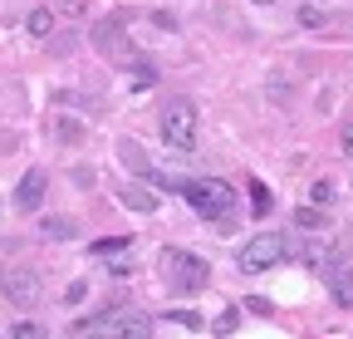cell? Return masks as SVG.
Returning <instances> with one entry per match:
<instances>
[{"mask_svg":"<svg viewBox=\"0 0 353 339\" xmlns=\"http://www.w3.org/2000/svg\"><path fill=\"white\" fill-rule=\"evenodd\" d=\"M157 271H162L172 295H201L211 285V266L201 256H192V251H182V246H167L157 256Z\"/></svg>","mask_w":353,"mask_h":339,"instance_id":"cell-1","label":"cell"},{"mask_svg":"<svg viewBox=\"0 0 353 339\" xmlns=\"http://www.w3.org/2000/svg\"><path fill=\"white\" fill-rule=\"evenodd\" d=\"M196 138H201V113L192 99H167L162 108V143L172 153H196Z\"/></svg>","mask_w":353,"mask_h":339,"instance_id":"cell-2","label":"cell"},{"mask_svg":"<svg viewBox=\"0 0 353 339\" xmlns=\"http://www.w3.org/2000/svg\"><path fill=\"white\" fill-rule=\"evenodd\" d=\"M182 197H187V206L196 211V217H206V222H221L236 206V187L221 182V177H192L182 187Z\"/></svg>","mask_w":353,"mask_h":339,"instance_id":"cell-3","label":"cell"},{"mask_svg":"<svg viewBox=\"0 0 353 339\" xmlns=\"http://www.w3.org/2000/svg\"><path fill=\"white\" fill-rule=\"evenodd\" d=\"M83 339H152V320L132 305H118V310L99 315L94 325H83Z\"/></svg>","mask_w":353,"mask_h":339,"instance_id":"cell-4","label":"cell"},{"mask_svg":"<svg viewBox=\"0 0 353 339\" xmlns=\"http://www.w3.org/2000/svg\"><path fill=\"white\" fill-rule=\"evenodd\" d=\"M285 256H290V241H285L280 231H260V236H250V241L241 246L236 266H241L245 275H265V271H275Z\"/></svg>","mask_w":353,"mask_h":339,"instance_id":"cell-5","label":"cell"},{"mask_svg":"<svg viewBox=\"0 0 353 339\" xmlns=\"http://www.w3.org/2000/svg\"><path fill=\"white\" fill-rule=\"evenodd\" d=\"M0 295H6L15 310H30V305H39L44 285H39V275L30 266H6V271H0Z\"/></svg>","mask_w":353,"mask_h":339,"instance_id":"cell-6","label":"cell"},{"mask_svg":"<svg viewBox=\"0 0 353 339\" xmlns=\"http://www.w3.org/2000/svg\"><path fill=\"white\" fill-rule=\"evenodd\" d=\"M44 192H50V173H44V167H30L20 177V187H15V211H39Z\"/></svg>","mask_w":353,"mask_h":339,"instance_id":"cell-7","label":"cell"},{"mask_svg":"<svg viewBox=\"0 0 353 339\" xmlns=\"http://www.w3.org/2000/svg\"><path fill=\"white\" fill-rule=\"evenodd\" d=\"M324 280L334 290V305L339 310H353V271L348 266H324Z\"/></svg>","mask_w":353,"mask_h":339,"instance_id":"cell-8","label":"cell"},{"mask_svg":"<svg viewBox=\"0 0 353 339\" xmlns=\"http://www.w3.org/2000/svg\"><path fill=\"white\" fill-rule=\"evenodd\" d=\"M294 226L309 231V236H324L329 231V217H324V206H299L294 211Z\"/></svg>","mask_w":353,"mask_h":339,"instance_id":"cell-9","label":"cell"},{"mask_svg":"<svg viewBox=\"0 0 353 339\" xmlns=\"http://www.w3.org/2000/svg\"><path fill=\"white\" fill-rule=\"evenodd\" d=\"M39 236H44V241H74L79 226H74L69 217H44V222H39Z\"/></svg>","mask_w":353,"mask_h":339,"instance_id":"cell-10","label":"cell"},{"mask_svg":"<svg viewBox=\"0 0 353 339\" xmlns=\"http://www.w3.org/2000/svg\"><path fill=\"white\" fill-rule=\"evenodd\" d=\"M123 206H128V211H157V197H152L148 187H138V182H128V187H123Z\"/></svg>","mask_w":353,"mask_h":339,"instance_id":"cell-11","label":"cell"},{"mask_svg":"<svg viewBox=\"0 0 353 339\" xmlns=\"http://www.w3.org/2000/svg\"><path fill=\"white\" fill-rule=\"evenodd\" d=\"M123 25H128V15H108V20H103V25L94 30V39H99V50H108V55L118 50V30H123Z\"/></svg>","mask_w":353,"mask_h":339,"instance_id":"cell-12","label":"cell"},{"mask_svg":"<svg viewBox=\"0 0 353 339\" xmlns=\"http://www.w3.org/2000/svg\"><path fill=\"white\" fill-rule=\"evenodd\" d=\"M128 84H132V89L157 84V64H152V59H132V64H128Z\"/></svg>","mask_w":353,"mask_h":339,"instance_id":"cell-13","label":"cell"},{"mask_svg":"<svg viewBox=\"0 0 353 339\" xmlns=\"http://www.w3.org/2000/svg\"><path fill=\"white\" fill-rule=\"evenodd\" d=\"M25 30L44 39V35H50V30H54V10H30V15H25Z\"/></svg>","mask_w":353,"mask_h":339,"instance_id":"cell-14","label":"cell"},{"mask_svg":"<svg viewBox=\"0 0 353 339\" xmlns=\"http://www.w3.org/2000/svg\"><path fill=\"white\" fill-rule=\"evenodd\" d=\"M334 197H339V187L329 177H319L314 187H309V206H334Z\"/></svg>","mask_w":353,"mask_h":339,"instance_id":"cell-15","label":"cell"},{"mask_svg":"<svg viewBox=\"0 0 353 339\" xmlns=\"http://www.w3.org/2000/svg\"><path fill=\"white\" fill-rule=\"evenodd\" d=\"M10 339H50V329H44L39 320H15L10 325Z\"/></svg>","mask_w":353,"mask_h":339,"instance_id":"cell-16","label":"cell"},{"mask_svg":"<svg viewBox=\"0 0 353 339\" xmlns=\"http://www.w3.org/2000/svg\"><path fill=\"white\" fill-rule=\"evenodd\" d=\"M128 246H132V236H103V241H94V256H118Z\"/></svg>","mask_w":353,"mask_h":339,"instance_id":"cell-17","label":"cell"},{"mask_svg":"<svg viewBox=\"0 0 353 339\" xmlns=\"http://www.w3.org/2000/svg\"><path fill=\"white\" fill-rule=\"evenodd\" d=\"M118 153H123V162L132 167V173H148V157H143V148H138V143H118Z\"/></svg>","mask_w":353,"mask_h":339,"instance_id":"cell-18","label":"cell"},{"mask_svg":"<svg viewBox=\"0 0 353 339\" xmlns=\"http://www.w3.org/2000/svg\"><path fill=\"white\" fill-rule=\"evenodd\" d=\"M250 206H255V217H265V211L275 206V202H270V187H265V182H250Z\"/></svg>","mask_w":353,"mask_h":339,"instance_id":"cell-19","label":"cell"},{"mask_svg":"<svg viewBox=\"0 0 353 339\" xmlns=\"http://www.w3.org/2000/svg\"><path fill=\"white\" fill-rule=\"evenodd\" d=\"M83 295H88V285H83V280H74V285L64 290V300H69V305H79V300H83Z\"/></svg>","mask_w":353,"mask_h":339,"instance_id":"cell-20","label":"cell"},{"mask_svg":"<svg viewBox=\"0 0 353 339\" xmlns=\"http://www.w3.org/2000/svg\"><path fill=\"white\" fill-rule=\"evenodd\" d=\"M236 325H241V315H236V310H231V315H221V320H216V334H231Z\"/></svg>","mask_w":353,"mask_h":339,"instance_id":"cell-21","label":"cell"},{"mask_svg":"<svg viewBox=\"0 0 353 339\" xmlns=\"http://www.w3.org/2000/svg\"><path fill=\"white\" fill-rule=\"evenodd\" d=\"M299 20H304V25H309V30H319V25H324V15H319V10H314V6H309V10H299Z\"/></svg>","mask_w":353,"mask_h":339,"instance_id":"cell-22","label":"cell"},{"mask_svg":"<svg viewBox=\"0 0 353 339\" xmlns=\"http://www.w3.org/2000/svg\"><path fill=\"white\" fill-rule=\"evenodd\" d=\"M245 310H250V315H275V305H270V300H250Z\"/></svg>","mask_w":353,"mask_h":339,"instance_id":"cell-23","label":"cell"},{"mask_svg":"<svg viewBox=\"0 0 353 339\" xmlns=\"http://www.w3.org/2000/svg\"><path fill=\"white\" fill-rule=\"evenodd\" d=\"M343 157H353V123H343Z\"/></svg>","mask_w":353,"mask_h":339,"instance_id":"cell-24","label":"cell"},{"mask_svg":"<svg viewBox=\"0 0 353 339\" xmlns=\"http://www.w3.org/2000/svg\"><path fill=\"white\" fill-rule=\"evenodd\" d=\"M250 6H275V0H250Z\"/></svg>","mask_w":353,"mask_h":339,"instance_id":"cell-25","label":"cell"}]
</instances>
